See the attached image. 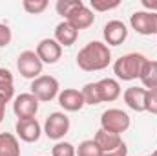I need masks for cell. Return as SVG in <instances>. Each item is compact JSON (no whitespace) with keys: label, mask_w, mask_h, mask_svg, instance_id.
<instances>
[{"label":"cell","mask_w":157,"mask_h":156,"mask_svg":"<svg viewBox=\"0 0 157 156\" xmlns=\"http://www.w3.org/2000/svg\"><path fill=\"white\" fill-rule=\"evenodd\" d=\"M112 63V51L106 42L91 40L77 53V64L84 72H99Z\"/></svg>","instance_id":"6da1fadb"},{"label":"cell","mask_w":157,"mask_h":156,"mask_svg":"<svg viewBox=\"0 0 157 156\" xmlns=\"http://www.w3.org/2000/svg\"><path fill=\"white\" fill-rule=\"evenodd\" d=\"M148 59L143 55V53H126L122 57H119L113 64V74L117 76V79L122 81H133V79H139L143 74V68L146 66Z\"/></svg>","instance_id":"7a4b0ae2"},{"label":"cell","mask_w":157,"mask_h":156,"mask_svg":"<svg viewBox=\"0 0 157 156\" xmlns=\"http://www.w3.org/2000/svg\"><path fill=\"white\" fill-rule=\"evenodd\" d=\"M130 116L121 110V109H108L101 114V129L106 132H113V134H122L130 129Z\"/></svg>","instance_id":"3957f363"},{"label":"cell","mask_w":157,"mask_h":156,"mask_svg":"<svg viewBox=\"0 0 157 156\" xmlns=\"http://www.w3.org/2000/svg\"><path fill=\"white\" fill-rule=\"evenodd\" d=\"M29 88H31V94L42 103H48V101L55 99L59 96V92H60L59 90L60 84L53 76H40V77L33 79Z\"/></svg>","instance_id":"277c9868"},{"label":"cell","mask_w":157,"mask_h":156,"mask_svg":"<svg viewBox=\"0 0 157 156\" xmlns=\"http://www.w3.org/2000/svg\"><path fill=\"white\" fill-rule=\"evenodd\" d=\"M70 117L64 112H51L44 121V134L49 140L60 142L68 132H70Z\"/></svg>","instance_id":"5b68a950"},{"label":"cell","mask_w":157,"mask_h":156,"mask_svg":"<svg viewBox=\"0 0 157 156\" xmlns=\"http://www.w3.org/2000/svg\"><path fill=\"white\" fill-rule=\"evenodd\" d=\"M42 61L33 50H26L17 57V68L20 76L26 79H37L42 76Z\"/></svg>","instance_id":"8992f818"},{"label":"cell","mask_w":157,"mask_h":156,"mask_svg":"<svg viewBox=\"0 0 157 156\" xmlns=\"http://www.w3.org/2000/svg\"><path fill=\"white\" fill-rule=\"evenodd\" d=\"M39 103L40 101L31 92L20 94L13 99V112L18 119H31L39 112Z\"/></svg>","instance_id":"52a82bcc"},{"label":"cell","mask_w":157,"mask_h":156,"mask_svg":"<svg viewBox=\"0 0 157 156\" xmlns=\"http://www.w3.org/2000/svg\"><path fill=\"white\" fill-rule=\"evenodd\" d=\"M130 24L139 35H157V13L135 11L130 17Z\"/></svg>","instance_id":"ba28073f"},{"label":"cell","mask_w":157,"mask_h":156,"mask_svg":"<svg viewBox=\"0 0 157 156\" xmlns=\"http://www.w3.org/2000/svg\"><path fill=\"white\" fill-rule=\"evenodd\" d=\"M35 53L39 55L42 64H55L62 55V46L55 39H42L37 44Z\"/></svg>","instance_id":"9c48e42d"},{"label":"cell","mask_w":157,"mask_h":156,"mask_svg":"<svg viewBox=\"0 0 157 156\" xmlns=\"http://www.w3.org/2000/svg\"><path fill=\"white\" fill-rule=\"evenodd\" d=\"M15 132L17 136L26 142V143H33V142H39L40 134H42V127L37 121V117H31V119H18L17 125H15Z\"/></svg>","instance_id":"30bf717a"},{"label":"cell","mask_w":157,"mask_h":156,"mask_svg":"<svg viewBox=\"0 0 157 156\" xmlns=\"http://www.w3.org/2000/svg\"><path fill=\"white\" fill-rule=\"evenodd\" d=\"M66 22H70L77 31H80V30H86V28H90L93 22H95V15H93V11L82 2L78 7H75L66 18H64Z\"/></svg>","instance_id":"8fae6325"},{"label":"cell","mask_w":157,"mask_h":156,"mask_svg":"<svg viewBox=\"0 0 157 156\" xmlns=\"http://www.w3.org/2000/svg\"><path fill=\"white\" fill-rule=\"evenodd\" d=\"M59 105L66 110V112H78L86 103L82 97V92L77 88H64L62 92H59Z\"/></svg>","instance_id":"7c38bea8"},{"label":"cell","mask_w":157,"mask_h":156,"mask_svg":"<svg viewBox=\"0 0 157 156\" xmlns=\"http://www.w3.org/2000/svg\"><path fill=\"white\" fill-rule=\"evenodd\" d=\"M102 35H104V40L108 46H119L128 39V28L121 20H110V22H106Z\"/></svg>","instance_id":"4fadbf2b"},{"label":"cell","mask_w":157,"mask_h":156,"mask_svg":"<svg viewBox=\"0 0 157 156\" xmlns=\"http://www.w3.org/2000/svg\"><path fill=\"white\" fill-rule=\"evenodd\" d=\"M124 103L135 110V112H144L146 110V88L141 86H130L124 90Z\"/></svg>","instance_id":"5bb4252c"},{"label":"cell","mask_w":157,"mask_h":156,"mask_svg":"<svg viewBox=\"0 0 157 156\" xmlns=\"http://www.w3.org/2000/svg\"><path fill=\"white\" fill-rule=\"evenodd\" d=\"M99 84V90H101V99L102 103H112L119 99L121 96V84H119L117 79H112V77H104L101 81H97Z\"/></svg>","instance_id":"9a60e30c"},{"label":"cell","mask_w":157,"mask_h":156,"mask_svg":"<svg viewBox=\"0 0 157 156\" xmlns=\"http://www.w3.org/2000/svg\"><path fill=\"white\" fill-rule=\"evenodd\" d=\"M77 37H78V31L70 24V22L62 20V22L57 24V28H55V37H53V39L57 40L60 46H73L75 40H77Z\"/></svg>","instance_id":"2e32d148"},{"label":"cell","mask_w":157,"mask_h":156,"mask_svg":"<svg viewBox=\"0 0 157 156\" xmlns=\"http://www.w3.org/2000/svg\"><path fill=\"white\" fill-rule=\"evenodd\" d=\"M95 143L101 147V151H102V154H106V153H110V151H113V149H117L119 145L122 143V138L119 136V134H113V132H106V130H102V129H99L97 130V134H95Z\"/></svg>","instance_id":"e0dca14e"},{"label":"cell","mask_w":157,"mask_h":156,"mask_svg":"<svg viewBox=\"0 0 157 156\" xmlns=\"http://www.w3.org/2000/svg\"><path fill=\"white\" fill-rule=\"evenodd\" d=\"M0 156H20V143L15 134L0 132Z\"/></svg>","instance_id":"ac0fdd59"},{"label":"cell","mask_w":157,"mask_h":156,"mask_svg":"<svg viewBox=\"0 0 157 156\" xmlns=\"http://www.w3.org/2000/svg\"><path fill=\"white\" fill-rule=\"evenodd\" d=\"M141 83L146 90H155L157 88V61H150L146 63V66L143 68V74H141Z\"/></svg>","instance_id":"d6986e66"},{"label":"cell","mask_w":157,"mask_h":156,"mask_svg":"<svg viewBox=\"0 0 157 156\" xmlns=\"http://www.w3.org/2000/svg\"><path fill=\"white\" fill-rule=\"evenodd\" d=\"M80 92H82V97H84V103H86V105H99V103H102V99H101V90H99V84H97V83H88V84H84V88H82Z\"/></svg>","instance_id":"ffe728a7"},{"label":"cell","mask_w":157,"mask_h":156,"mask_svg":"<svg viewBox=\"0 0 157 156\" xmlns=\"http://www.w3.org/2000/svg\"><path fill=\"white\" fill-rule=\"evenodd\" d=\"M77 156H102V151L95 143V140H84L78 143Z\"/></svg>","instance_id":"44dd1931"},{"label":"cell","mask_w":157,"mask_h":156,"mask_svg":"<svg viewBox=\"0 0 157 156\" xmlns=\"http://www.w3.org/2000/svg\"><path fill=\"white\" fill-rule=\"evenodd\" d=\"M51 156H77V149L70 142H57L51 149Z\"/></svg>","instance_id":"7402d4cb"},{"label":"cell","mask_w":157,"mask_h":156,"mask_svg":"<svg viewBox=\"0 0 157 156\" xmlns=\"http://www.w3.org/2000/svg\"><path fill=\"white\" fill-rule=\"evenodd\" d=\"M82 4V0H59L57 4H55V9H57V13L62 17V18H66L75 7H78Z\"/></svg>","instance_id":"603a6c76"},{"label":"cell","mask_w":157,"mask_h":156,"mask_svg":"<svg viewBox=\"0 0 157 156\" xmlns=\"http://www.w3.org/2000/svg\"><path fill=\"white\" fill-rule=\"evenodd\" d=\"M22 7L29 15H40L48 7V0H24L22 2Z\"/></svg>","instance_id":"cb8c5ba5"},{"label":"cell","mask_w":157,"mask_h":156,"mask_svg":"<svg viewBox=\"0 0 157 156\" xmlns=\"http://www.w3.org/2000/svg\"><path fill=\"white\" fill-rule=\"evenodd\" d=\"M90 6H91V11H110V9L119 7L121 2L119 0H112V2H108V0H91Z\"/></svg>","instance_id":"d4e9b609"},{"label":"cell","mask_w":157,"mask_h":156,"mask_svg":"<svg viewBox=\"0 0 157 156\" xmlns=\"http://www.w3.org/2000/svg\"><path fill=\"white\" fill-rule=\"evenodd\" d=\"M146 112L157 114V88L146 90Z\"/></svg>","instance_id":"484cf974"},{"label":"cell","mask_w":157,"mask_h":156,"mask_svg":"<svg viewBox=\"0 0 157 156\" xmlns=\"http://www.w3.org/2000/svg\"><path fill=\"white\" fill-rule=\"evenodd\" d=\"M13 39V33H11V28L4 22H0V48H6Z\"/></svg>","instance_id":"4316f807"},{"label":"cell","mask_w":157,"mask_h":156,"mask_svg":"<svg viewBox=\"0 0 157 156\" xmlns=\"http://www.w3.org/2000/svg\"><path fill=\"white\" fill-rule=\"evenodd\" d=\"M102 156H128V147L122 142L117 149H113V151H110V153H106V154H102Z\"/></svg>","instance_id":"83f0119b"},{"label":"cell","mask_w":157,"mask_h":156,"mask_svg":"<svg viewBox=\"0 0 157 156\" xmlns=\"http://www.w3.org/2000/svg\"><path fill=\"white\" fill-rule=\"evenodd\" d=\"M6 83H13V74L6 68H0V84H6Z\"/></svg>","instance_id":"f1b7e54d"},{"label":"cell","mask_w":157,"mask_h":156,"mask_svg":"<svg viewBox=\"0 0 157 156\" xmlns=\"http://www.w3.org/2000/svg\"><path fill=\"white\" fill-rule=\"evenodd\" d=\"M144 11H152V13H157V0H141Z\"/></svg>","instance_id":"f546056e"},{"label":"cell","mask_w":157,"mask_h":156,"mask_svg":"<svg viewBox=\"0 0 157 156\" xmlns=\"http://www.w3.org/2000/svg\"><path fill=\"white\" fill-rule=\"evenodd\" d=\"M6 105H7V101L0 96V123H2L4 117H6Z\"/></svg>","instance_id":"4dcf8cb0"},{"label":"cell","mask_w":157,"mask_h":156,"mask_svg":"<svg viewBox=\"0 0 157 156\" xmlns=\"http://www.w3.org/2000/svg\"><path fill=\"white\" fill-rule=\"evenodd\" d=\"M150 156H157V151H154V153H152V154H150Z\"/></svg>","instance_id":"1f68e13d"}]
</instances>
